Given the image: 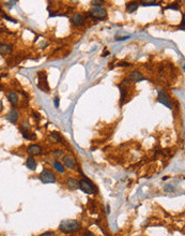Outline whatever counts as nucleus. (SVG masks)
Instances as JSON below:
<instances>
[{
    "label": "nucleus",
    "mask_w": 185,
    "mask_h": 236,
    "mask_svg": "<svg viewBox=\"0 0 185 236\" xmlns=\"http://www.w3.org/2000/svg\"><path fill=\"white\" fill-rule=\"evenodd\" d=\"M12 51V47L8 44H0V55H8Z\"/></svg>",
    "instance_id": "nucleus-16"
},
{
    "label": "nucleus",
    "mask_w": 185,
    "mask_h": 236,
    "mask_svg": "<svg viewBox=\"0 0 185 236\" xmlns=\"http://www.w3.org/2000/svg\"><path fill=\"white\" fill-rule=\"evenodd\" d=\"M8 100H9V102H10L11 104L15 106V105L18 103V96H17L14 91H11V93L8 94Z\"/></svg>",
    "instance_id": "nucleus-13"
},
{
    "label": "nucleus",
    "mask_w": 185,
    "mask_h": 236,
    "mask_svg": "<svg viewBox=\"0 0 185 236\" xmlns=\"http://www.w3.org/2000/svg\"><path fill=\"white\" fill-rule=\"evenodd\" d=\"M65 185L67 186V188L70 190H76L78 189V181L74 178H67L66 181H65Z\"/></svg>",
    "instance_id": "nucleus-12"
},
{
    "label": "nucleus",
    "mask_w": 185,
    "mask_h": 236,
    "mask_svg": "<svg viewBox=\"0 0 185 236\" xmlns=\"http://www.w3.org/2000/svg\"><path fill=\"white\" fill-rule=\"evenodd\" d=\"M82 228V224L79 221L77 220H73V219H66L61 221L59 226V230L61 231L64 234H72V233H75L77 231L80 230Z\"/></svg>",
    "instance_id": "nucleus-1"
},
{
    "label": "nucleus",
    "mask_w": 185,
    "mask_h": 236,
    "mask_svg": "<svg viewBox=\"0 0 185 236\" xmlns=\"http://www.w3.org/2000/svg\"><path fill=\"white\" fill-rule=\"evenodd\" d=\"M78 188L82 191V192L87 193V194H92L94 192V187L88 179H82L78 181Z\"/></svg>",
    "instance_id": "nucleus-4"
},
{
    "label": "nucleus",
    "mask_w": 185,
    "mask_h": 236,
    "mask_svg": "<svg viewBox=\"0 0 185 236\" xmlns=\"http://www.w3.org/2000/svg\"><path fill=\"white\" fill-rule=\"evenodd\" d=\"M106 209H107V210H106V213H109V212H110L109 205H107V206H106Z\"/></svg>",
    "instance_id": "nucleus-30"
},
{
    "label": "nucleus",
    "mask_w": 185,
    "mask_h": 236,
    "mask_svg": "<svg viewBox=\"0 0 185 236\" xmlns=\"http://www.w3.org/2000/svg\"><path fill=\"white\" fill-rule=\"evenodd\" d=\"M119 67H128V66H131L128 62H125V61H122V62H120V64H118Z\"/></svg>",
    "instance_id": "nucleus-24"
},
{
    "label": "nucleus",
    "mask_w": 185,
    "mask_h": 236,
    "mask_svg": "<svg viewBox=\"0 0 185 236\" xmlns=\"http://www.w3.org/2000/svg\"><path fill=\"white\" fill-rule=\"evenodd\" d=\"M128 80L132 81V82H141V81H144V76L143 75V73H140L139 71L135 70L133 71L132 73L130 74V76H128Z\"/></svg>",
    "instance_id": "nucleus-7"
},
{
    "label": "nucleus",
    "mask_w": 185,
    "mask_h": 236,
    "mask_svg": "<svg viewBox=\"0 0 185 236\" xmlns=\"http://www.w3.org/2000/svg\"><path fill=\"white\" fill-rule=\"evenodd\" d=\"M39 178L43 184H53L56 181L55 174L53 173V171L48 170V168H44V170L42 171Z\"/></svg>",
    "instance_id": "nucleus-3"
},
{
    "label": "nucleus",
    "mask_w": 185,
    "mask_h": 236,
    "mask_svg": "<svg viewBox=\"0 0 185 236\" xmlns=\"http://www.w3.org/2000/svg\"><path fill=\"white\" fill-rule=\"evenodd\" d=\"M59 100H60V99L58 98V97H56V98L54 99V103H55V107H57V109H58V107H59Z\"/></svg>",
    "instance_id": "nucleus-23"
},
{
    "label": "nucleus",
    "mask_w": 185,
    "mask_h": 236,
    "mask_svg": "<svg viewBox=\"0 0 185 236\" xmlns=\"http://www.w3.org/2000/svg\"><path fill=\"white\" fill-rule=\"evenodd\" d=\"M2 109H3V104H2V101L0 100V112L2 111Z\"/></svg>",
    "instance_id": "nucleus-29"
},
{
    "label": "nucleus",
    "mask_w": 185,
    "mask_h": 236,
    "mask_svg": "<svg viewBox=\"0 0 185 236\" xmlns=\"http://www.w3.org/2000/svg\"><path fill=\"white\" fill-rule=\"evenodd\" d=\"M6 119H8L10 122L16 123V121L18 120V113H17L15 110H11V111L6 114Z\"/></svg>",
    "instance_id": "nucleus-10"
},
{
    "label": "nucleus",
    "mask_w": 185,
    "mask_h": 236,
    "mask_svg": "<svg viewBox=\"0 0 185 236\" xmlns=\"http://www.w3.org/2000/svg\"><path fill=\"white\" fill-rule=\"evenodd\" d=\"M63 163H64V165L66 166V168H71V170H73V168H75V165H76L75 159H74L72 156H64L63 157Z\"/></svg>",
    "instance_id": "nucleus-9"
},
{
    "label": "nucleus",
    "mask_w": 185,
    "mask_h": 236,
    "mask_svg": "<svg viewBox=\"0 0 185 236\" xmlns=\"http://www.w3.org/2000/svg\"><path fill=\"white\" fill-rule=\"evenodd\" d=\"M71 22L75 26H82L85 23V16L82 14H80V13H75L73 15V17H72Z\"/></svg>",
    "instance_id": "nucleus-8"
},
{
    "label": "nucleus",
    "mask_w": 185,
    "mask_h": 236,
    "mask_svg": "<svg viewBox=\"0 0 185 236\" xmlns=\"http://www.w3.org/2000/svg\"><path fill=\"white\" fill-rule=\"evenodd\" d=\"M54 168H55L59 173H64V171H65L64 168H63V165L60 162H58V161H55V162H54Z\"/></svg>",
    "instance_id": "nucleus-18"
},
{
    "label": "nucleus",
    "mask_w": 185,
    "mask_h": 236,
    "mask_svg": "<svg viewBox=\"0 0 185 236\" xmlns=\"http://www.w3.org/2000/svg\"><path fill=\"white\" fill-rule=\"evenodd\" d=\"M82 236H94V234L93 233H91V232H86V233H83Z\"/></svg>",
    "instance_id": "nucleus-28"
},
{
    "label": "nucleus",
    "mask_w": 185,
    "mask_h": 236,
    "mask_svg": "<svg viewBox=\"0 0 185 236\" xmlns=\"http://www.w3.org/2000/svg\"><path fill=\"white\" fill-rule=\"evenodd\" d=\"M88 14L95 21H103L107 17V11L103 6H93L89 10Z\"/></svg>",
    "instance_id": "nucleus-2"
},
{
    "label": "nucleus",
    "mask_w": 185,
    "mask_h": 236,
    "mask_svg": "<svg viewBox=\"0 0 185 236\" xmlns=\"http://www.w3.org/2000/svg\"><path fill=\"white\" fill-rule=\"evenodd\" d=\"M140 3L144 6H159V4L157 3V2H155V1H140Z\"/></svg>",
    "instance_id": "nucleus-20"
},
{
    "label": "nucleus",
    "mask_w": 185,
    "mask_h": 236,
    "mask_svg": "<svg viewBox=\"0 0 185 236\" xmlns=\"http://www.w3.org/2000/svg\"><path fill=\"white\" fill-rule=\"evenodd\" d=\"M26 166L29 168V170L31 171H35V168H37V162H35V160L32 158V157H29V158H27V161H26Z\"/></svg>",
    "instance_id": "nucleus-14"
},
{
    "label": "nucleus",
    "mask_w": 185,
    "mask_h": 236,
    "mask_svg": "<svg viewBox=\"0 0 185 236\" xmlns=\"http://www.w3.org/2000/svg\"><path fill=\"white\" fill-rule=\"evenodd\" d=\"M54 156H55V158H61L63 156V151L60 149L55 150V151H54Z\"/></svg>",
    "instance_id": "nucleus-21"
},
{
    "label": "nucleus",
    "mask_w": 185,
    "mask_h": 236,
    "mask_svg": "<svg viewBox=\"0 0 185 236\" xmlns=\"http://www.w3.org/2000/svg\"><path fill=\"white\" fill-rule=\"evenodd\" d=\"M126 39H130V37H122V38H117V41H124Z\"/></svg>",
    "instance_id": "nucleus-27"
},
{
    "label": "nucleus",
    "mask_w": 185,
    "mask_h": 236,
    "mask_svg": "<svg viewBox=\"0 0 185 236\" xmlns=\"http://www.w3.org/2000/svg\"><path fill=\"white\" fill-rule=\"evenodd\" d=\"M41 236H55V233L54 232H46L44 234H42Z\"/></svg>",
    "instance_id": "nucleus-26"
},
{
    "label": "nucleus",
    "mask_w": 185,
    "mask_h": 236,
    "mask_svg": "<svg viewBox=\"0 0 185 236\" xmlns=\"http://www.w3.org/2000/svg\"><path fill=\"white\" fill-rule=\"evenodd\" d=\"M137 9H138V3H137V2L131 1L126 4V11H127L128 13H134Z\"/></svg>",
    "instance_id": "nucleus-15"
},
{
    "label": "nucleus",
    "mask_w": 185,
    "mask_h": 236,
    "mask_svg": "<svg viewBox=\"0 0 185 236\" xmlns=\"http://www.w3.org/2000/svg\"><path fill=\"white\" fill-rule=\"evenodd\" d=\"M3 17H4V19H8V21H10V22H13V23H17V22H16V21H15V19H11V17H9V16H8V15H6V14H4V15H3Z\"/></svg>",
    "instance_id": "nucleus-25"
},
{
    "label": "nucleus",
    "mask_w": 185,
    "mask_h": 236,
    "mask_svg": "<svg viewBox=\"0 0 185 236\" xmlns=\"http://www.w3.org/2000/svg\"><path fill=\"white\" fill-rule=\"evenodd\" d=\"M157 101L162 104H164L165 106H167L168 109H172L171 106V102H170V99L168 98L166 93L162 90H159V96H157Z\"/></svg>",
    "instance_id": "nucleus-5"
},
{
    "label": "nucleus",
    "mask_w": 185,
    "mask_h": 236,
    "mask_svg": "<svg viewBox=\"0 0 185 236\" xmlns=\"http://www.w3.org/2000/svg\"><path fill=\"white\" fill-rule=\"evenodd\" d=\"M46 72H39L38 73V77H39V84H38V87L40 86L41 84H44L45 88L47 90H49V87H48V84H47V80H46Z\"/></svg>",
    "instance_id": "nucleus-11"
},
{
    "label": "nucleus",
    "mask_w": 185,
    "mask_h": 236,
    "mask_svg": "<svg viewBox=\"0 0 185 236\" xmlns=\"http://www.w3.org/2000/svg\"><path fill=\"white\" fill-rule=\"evenodd\" d=\"M119 88H120V93H121V100H120V104L122 105L124 102H125V99L126 97H127V90H126L125 88H124L123 86H119Z\"/></svg>",
    "instance_id": "nucleus-17"
},
{
    "label": "nucleus",
    "mask_w": 185,
    "mask_h": 236,
    "mask_svg": "<svg viewBox=\"0 0 185 236\" xmlns=\"http://www.w3.org/2000/svg\"><path fill=\"white\" fill-rule=\"evenodd\" d=\"M50 139L56 142H61V136H60V134L58 132H53L50 134Z\"/></svg>",
    "instance_id": "nucleus-19"
},
{
    "label": "nucleus",
    "mask_w": 185,
    "mask_h": 236,
    "mask_svg": "<svg viewBox=\"0 0 185 236\" xmlns=\"http://www.w3.org/2000/svg\"><path fill=\"white\" fill-rule=\"evenodd\" d=\"M166 9H172V10H179V4L178 3H172V4H170V6H166Z\"/></svg>",
    "instance_id": "nucleus-22"
},
{
    "label": "nucleus",
    "mask_w": 185,
    "mask_h": 236,
    "mask_svg": "<svg viewBox=\"0 0 185 236\" xmlns=\"http://www.w3.org/2000/svg\"><path fill=\"white\" fill-rule=\"evenodd\" d=\"M27 152L31 156H38L42 152V147L38 144H32V145L28 146L27 148Z\"/></svg>",
    "instance_id": "nucleus-6"
}]
</instances>
